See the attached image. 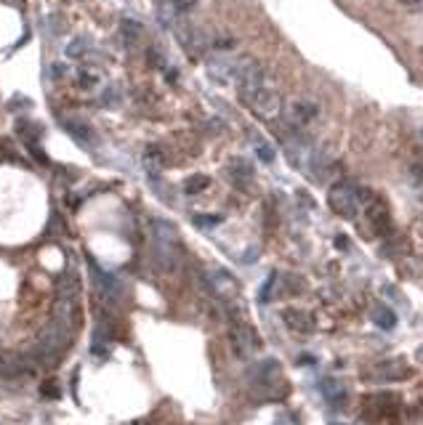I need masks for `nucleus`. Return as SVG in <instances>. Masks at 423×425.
I'll return each mask as SVG.
<instances>
[{
    "instance_id": "f257e3e1",
    "label": "nucleus",
    "mask_w": 423,
    "mask_h": 425,
    "mask_svg": "<svg viewBox=\"0 0 423 425\" xmlns=\"http://www.w3.org/2000/svg\"><path fill=\"white\" fill-rule=\"evenodd\" d=\"M242 102L248 104V109L263 122L280 120L282 114V96L277 91H272L269 85H261L251 93H242Z\"/></svg>"
},
{
    "instance_id": "f03ea898",
    "label": "nucleus",
    "mask_w": 423,
    "mask_h": 425,
    "mask_svg": "<svg viewBox=\"0 0 423 425\" xmlns=\"http://www.w3.org/2000/svg\"><path fill=\"white\" fill-rule=\"evenodd\" d=\"M328 205L333 212H338L343 218H354L360 210V189L349 181H338L328 192Z\"/></svg>"
},
{
    "instance_id": "7ed1b4c3",
    "label": "nucleus",
    "mask_w": 423,
    "mask_h": 425,
    "mask_svg": "<svg viewBox=\"0 0 423 425\" xmlns=\"http://www.w3.org/2000/svg\"><path fill=\"white\" fill-rule=\"evenodd\" d=\"M232 77H234V82L240 85V93H251V91H256V88L266 85L263 67L256 59H242L240 64H234Z\"/></svg>"
},
{
    "instance_id": "20e7f679",
    "label": "nucleus",
    "mask_w": 423,
    "mask_h": 425,
    "mask_svg": "<svg viewBox=\"0 0 423 425\" xmlns=\"http://www.w3.org/2000/svg\"><path fill=\"white\" fill-rule=\"evenodd\" d=\"M360 208H362L367 223H370L378 234H383L389 229V208H386V203H383L378 194L360 192Z\"/></svg>"
},
{
    "instance_id": "39448f33",
    "label": "nucleus",
    "mask_w": 423,
    "mask_h": 425,
    "mask_svg": "<svg viewBox=\"0 0 423 425\" xmlns=\"http://www.w3.org/2000/svg\"><path fill=\"white\" fill-rule=\"evenodd\" d=\"M229 343H232V351L240 359H248L261 348V338L256 335L251 324H234L229 330Z\"/></svg>"
},
{
    "instance_id": "423d86ee",
    "label": "nucleus",
    "mask_w": 423,
    "mask_h": 425,
    "mask_svg": "<svg viewBox=\"0 0 423 425\" xmlns=\"http://www.w3.org/2000/svg\"><path fill=\"white\" fill-rule=\"evenodd\" d=\"M367 377L375 380V383H389V380H402L407 377V365L404 359L394 356V359H386V362H378L367 370Z\"/></svg>"
},
{
    "instance_id": "0eeeda50",
    "label": "nucleus",
    "mask_w": 423,
    "mask_h": 425,
    "mask_svg": "<svg viewBox=\"0 0 423 425\" xmlns=\"http://www.w3.org/2000/svg\"><path fill=\"white\" fill-rule=\"evenodd\" d=\"M208 282H211L213 293H219L221 298H234V295L240 293V282L234 279L232 274L224 271V269H213V271H208Z\"/></svg>"
},
{
    "instance_id": "6e6552de",
    "label": "nucleus",
    "mask_w": 423,
    "mask_h": 425,
    "mask_svg": "<svg viewBox=\"0 0 423 425\" xmlns=\"http://www.w3.org/2000/svg\"><path fill=\"white\" fill-rule=\"evenodd\" d=\"M282 322L291 327L296 335H312L314 333V316L303 308H285L282 311Z\"/></svg>"
},
{
    "instance_id": "1a4fd4ad",
    "label": "nucleus",
    "mask_w": 423,
    "mask_h": 425,
    "mask_svg": "<svg viewBox=\"0 0 423 425\" xmlns=\"http://www.w3.org/2000/svg\"><path fill=\"white\" fill-rule=\"evenodd\" d=\"M30 372V362L14 351H0V377H19Z\"/></svg>"
},
{
    "instance_id": "9d476101",
    "label": "nucleus",
    "mask_w": 423,
    "mask_h": 425,
    "mask_svg": "<svg viewBox=\"0 0 423 425\" xmlns=\"http://www.w3.org/2000/svg\"><path fill=\"white\" fill-rule=\"evenodd\" d=\"M400 407V399L397 394H375L370 396L367 402H365V412H370V415L381 417V415H389Z\"/></svg>"
},
{
    "instance_id": "9b49d317",
    "label": "nucleus",
    "mask_w": 423,
    "mask_h": 425,
    "mask_svg": "<svg viewBox=\"0 0 423 425\" xmlns=\"http://www.w3.org/2000/svg\"><path fill=\"white\" fill-rule=\"evenodd\" d=\"M317 117V107L309 102H296L291 107V122L293 125H306V122H312Z\"/></svg>"
},
{
    "instance_id": "f8f14e48",
    "label": "nucleus",
    "mask_w": 423,
    "mask_h": 425,
    "mask_svg": "<svg viewBox=\"0 0 423 425\" xmlns=\"http://www.w3.org/2000/svg\"><path fill=\"white\" fill-rule=\"evenodd\" d=\"M229 173H232V178L240 186H248L251 183V176H253V171H251V165L248 162H242V160H234L232 165H229Z\"/></svg>"
},
{
    "instance_id": "ddd939ff",
    "label": "nucleus",
    "mask_w": 423,
    "mask_h": 425,
    "mask_svg": "<svg viewBox=\"0 0 423 425\" xmlns=\"http://www.w3.org/2000/svg\"><path fill=\"white\" fill-rule=\"evenodd\" d=\"M373 322L383 330H392L394 324H397V316H394L392 308H386V306H375L373 308Z\"/></svg>"
},
{
    "instance_id": "4468645a",
    "label": "nucleus",
    "mask_w": 423,
    "mask_h": 425,
    "mask_svg": "<svg viewBox=\"0 0 423 425\" xmlns=\"http://www.w3.org/2000/svg\"><path fill=\"white\" fill-rule=\"evenodd\" d=\"M323 391H325V399L328 402H343V385H341V380H333V377H328V380H323Z\"/></svg>"
},
{
    "instance_id": "2eb2a0df",
    "label": "nucleus",
    "mask_w": 423,
    "mask_h": 425,
    "mask_svg": "<svg viewBox=\"0 0 423 425\" xmlns=\"http://www.w3.org/2000/svg\"><path fill=\"white\" fill-rule=\"evenodd\" d=\"M208 176H202V173H194V176H189L187 181H184V192L187 194H200L208 189Z\"/></svg>"
},
{
    "instance_id": "dca6fc26",
    "label": "nucleus",
    "mask_w": 423,
    "mask_h": 425,
    "mask_svg": "<svg viewBox=\"0 0 423 425\" xmlns=\"http://www.w3.org/2000/svg\"><path fill=\"white\" fill-rule=\"evenodd\" d=\"M67 128H70L72 136H75V139H80L83 144H88V141L93 139V136H91V128H88L85 122H67Z\"/></svg>"
},
{
    "instance_id": "f3484780",
    "label": "nucleus",
    "mask_w": 423,
    "mask_h": 425,
    "mask_svg": "<svg viewBox=\"0 0 423 425\" xmlns=\"http://www.w3.org/2000/svg\"><path fill=\"white\" fill-rule=\"evenodd\" d=\"M144 162H147V171H150V173L160 171V168H162V154L157 152V146H150V152H147Z\"/></svg>"
},
{
    "instance_id": "a211bd4d",
    "label": "nucleus",
    "mask_w": 423,
    "mask_h": 425,
    "mask_svg": "<svg viewBox=\"0 0 423 425\" xmlns=\"http://www.w3.org/2000/svg\"><path fill=\"white\" fill-rule=\"evenodd\" d=\"M253 146H256V154L261 157L263 162H272L274 160V149L263 139H253Z\"/></svg>"
},
{
    "instance_id": "6ab92c4d",
    "label": "nucleus",
    "mask_w": 423,
    "mask_h": 425,
    "mask_svg": "<svg viewBox=\"0 0 423 425\" xmlns=\"http://www.w3.org/2000/svg\"><path fill=\"white\" fill-rule=\"evenodd\" d=\"M122 35H125L128 41H136L141 35V24H136L133 19H125L122 21Z\"/></svg>"
},
{
    "instance_id": "aec40b11",
    "label": "nucleus",
    "mask_w": 423,
    "mask_h": 425,
    "mask_svg": "<svg viewBox=\"0 0 423 425\" xmlns=\"http://www.w3.org/2000/svg\"><path fill=\"white\" fill-rule=\"evenodd\" d=\"M173 9H176V14H187V11H192L194 6H197V0H171Z\"/></svg>"
},
{
    "instance_id": "412c9836",
    "label": "nucleus",
    "mask_w": 423,
    "mask_h": 425,
    "mask_svg": "<svg viewBox=\"0 0 423 425\" xmlns=\"http://www.w3.org/2000/svg\"><path fill=\"white\" fill-rule=\"evenodd\" d=\"M41 394L46 396V399H53V396H59V385H56V380H48V383L41 385Z\"/></svg>"
},
{
    "instance_id": "4be33fe9",
    "label": "nucleus",
    "mask_w": 423,
    "mask_h": 425,
    "mask_svg": "<svg viewBox=\"0 0 423 425\" xmlns=\"http://www.w3.org/2000/svg\"><path fill=\"white\" fill-rule=\"evenodd\" d=\"M219 221H221L219 215H197V218H194L197 226H213V223H219Z\"/></svg>"
},
{
    "instance_id": "5701e85b",
    "label": "nucleus",
    "mask_w": 423,
    "mask_h": 425,
    "mask_svg": "<svg viewBox=\"0 0 423 425\" xmlns=\"http://www.w3.org/2000/svg\"><path fill=\"white\" fill-rule=\"evenodd\" d=\"M85 53V41H75L70 45V56H83Z\"/></svg>"
},
{
    "instance_id": "b1692460",
    "label": "nucleus",
    "mask_w": 423,
    "mask_h": 425,
    "mask_svg": "<svg viewBox=\"0 0 423 425\" xmlns=\"http://www.w3.org/2000/svg\"><path fill=\"white\" fill-rule=\"evenodd\" d=\"M404 9H410V11H421L423 9V0H400Z\"/></svg>"
},
{
    "instance_id": "393cba45",
    "label": "nucleus",
    "mask_w": 423,
    "mask_h": 425,
    "mask_svg": "<svg viewBox=\"0 0 423 425\" xmlns=\"http://www.w3.org/2000/svg\"><path fill=\"white\" fill-rule=\"evenodd\" d=\"M415 173H418V181L423 183V162H421V165H418V168H415Z\"/></svg>"
},
{
    "instance_id": "a878e982",
    "label": "nucleus",
    "mask_w": 423,
    "mask_h": 425,
    "mask_svg": "<svg viewBox=\"0 0 423 425\" xmlns=\"http://www.w3.org/2000/svg\"><path fill=\"white\" fill-rule=\"evenodd\" d=\"M415 359H418V362H421V365H423V345H421V348H418V354H415Z\"/></svg>"
}]
</instances>
